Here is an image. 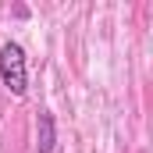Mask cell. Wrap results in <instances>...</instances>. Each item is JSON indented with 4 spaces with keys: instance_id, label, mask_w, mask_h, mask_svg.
I'll return each mask as SVG.
<instances>
[{
    "instance_id": "2",
    "label": "cell",
    "mask_w": 153,
    "mask_h": 153,
    "mask_svg": "<svg viewBox=\"0 0 153 153\" xmlns=\"http://www.w3.org/2000/svg\"><path fill=\"white\" fill-rule=\"evenodd\" d=\"M36 150L39 153H57V125L50 111H39L36 117Z\"/></svg>"
},
{
    "instance_id": "1",
    "label": "cell",
    "mask_w": 153,
    "mask_h": 153,
    "mask_svg": "<svg viewBox=\"0 0 153 153\" xmlns=\"http://www.w3.org/2000/svg\"><path fill=\"white\" fill-rule=\"evenodd\" d=\"M0 82L11 96L29 93V68H25V50L22 43H4L0 46Z\"/></svg>"
}]
</instances>
